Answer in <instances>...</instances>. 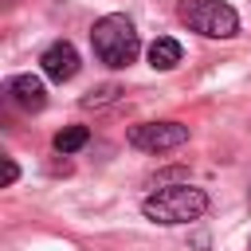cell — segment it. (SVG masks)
Here are the masks:
<instances>
[{"mask_svg":"<svg viewBox=\"0 0 251 251\" xmlns=\"http://www.w3.org/2000/svg\"><path fill=\"white\" fill-rule=\"evenodd\" d=\"M90 47H94L98 63H106V67L118 71V67H129V63L137 59L141 39H137V27H133L129 16L110 12V16H102V20L90 27Z\"/></svg>","mask_w":251,"mask_h":251,"instance_id":"obj_1","label":"cell"},{"mask_svg":"<svg viewBox=\"0 0 251 251\" xmlns=\"http://www.w3.org/2000/svg\"><path fill=\"white\" fill-rule=\"evenodd\" d=\"M141 212H145V220H153V224H188V220H200V216L208 212V192L196 188V184H188V180L165 184V188H157L153 196H145Z\"/></svg>","mask_w":251,"mask_h":251,"instance_id":"obj_2","label":"cell"},{"mask_svg":"<svg viewBox=\"0 0 251 251\" xmlns=\"http://www.w3.org/2000/svg\"><path fill=\"white\" fill-rule=\"evenodd\" d=\"M176 16L196 35H208V39H231L239 31V16L224 0H180L176 4Z\"/></svg>","mask_w":251,"mask_h":251,"instance_id":"obj_3","label":"cell"},{"mask_svg":"<svg viewBox=\"0 0 251 251\" xmlns=\"http://www.w3.org/2000/svg\"><path fill=\"white\" fill-rule=\"evenodd\" d=\"M126 137L141 153H165V149H176V145L188 141V126H180V122H141Z\"/></svg>","mask_w":251,"mask_h":251,"instance_id":"obj_4","label":"cell"},{"mask_svg":"<svg viewBox=\"0 0 251 251\" xmlns=\"http://www.w3.org/2000/svg\"><path fill=\"white\" fill-rule=\"evenodd\" d=\"M39 67H43V75H47L51 82H71V78L78 75V51H75V43H67V39L51 43V47L39 55Z\"/></svg>","mask_w":251,"mask_h":251,"instance_id":"obj_5","label":"cell"},{"mask_svg":"<svg viewBox=\"0 0 251 251\" xmlns=\"http://www.w3.org/2000/svg\"><path fill=\"white\" fill-rule=\"evenodd\" d=\"M4 94H8L20 110H27V114H39V110L47 106L43 78H35V75H12V78L4 82Z\"/></svg>","mask_w":251,"mask_h":251,"instance_id":"obj_6","label":"cell"},{"mask_svg":"<svg viewBox=\"0 0 251 251\" xmlns=\"http://www.w3.org/2000/svg\"><path fill=\"white\" fill-rule=\"evenodd\" d=\"M149 63H153L157 71H173V67L180 63V43H176L173 35L153 39V43H149Z\"/></svg>","mask_w":251,"mask_h":251,"instance_id":"obj_7","label":"cell"},{"mask_svg":"<svg viewBox=\"0 0 251 251\" xmlns=\"http://www.w3.org/2000/svg\"><path fill=\"white\" fill-rule=\"evenodd\" d=\"M86 141H90V129H86V126H67V129L55 133V149H59V153H75V149H82Z\"/></svg>","mask_w":251,"mask_h":251,"instance_id":"obj_8","label":"cell"},{"mask_svg":"<svg viewBox=\"0 0 251 251\" xmlns=\"http://www.w3.org/2000/svg\"><path fill=\"white\" fill-rule=\"evenodd\" d=\"M118 94H122V86H114V82H106V86H98V90H90V94L82 98V106H86V110H102V106H110V102H118Z\"/></svg>","mask_w":251,"mask_h":251,"instance_id":"obj_9","label":"cell"},{"mask_svg":"<svg viewBox=\"0 0 251 251\" xmlns=\"http://www.w3.org/2000/svg\"><path fill=\"white\" fill-rule=\"evenodd\" d=\"M16 176H20L16 161H12V157H4V184H16Z\"/></svg>","mask_w":251,"mask_h":251,"instance_id":"obj_10","label":"cell"},{"mask_svg":"<svg viewBox=\"0 0 251 251\" xmlns=\"http://www.w3.org/2000/svg\"><path fill=\"white\" fill-rule=\"evenodd\" d=\"M247 251H251V243H247Z\"/></svg>","mask_w":251,"mask_h":251,"instance_id":"obj_11","label":"cell"},{"mask_svg":"<svg viewBox=\"0 0 251 251\" xmlns=\"http://www.w3.org/2000/svg\"><path fill=\"white\" fill-rule=\"evenodd\" d=\"M247 200H251V192H247Z\"/></svg>","mask_w":251,"mask_h":251,"instance_id":"obj_12","label":"cell"}]
</instances>
